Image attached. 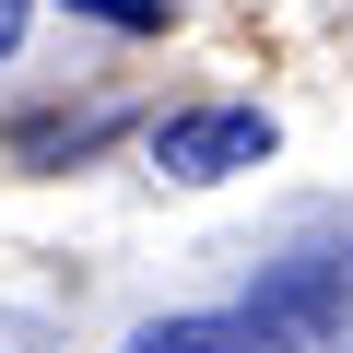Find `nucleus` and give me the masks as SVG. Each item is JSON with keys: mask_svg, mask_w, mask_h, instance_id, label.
<instances>
[{"mask_svg": "<svg viewBox=\"0 0 353 353\" xmlns=\"http://www.w3.org/2000/svg\"><path fill=\"white\" fill-rule=\"evenodd\" d=\"M130 353H353L341 330H306L283 306H236V318H153Z\"/></svg>", "mask_w": 353, "mask_h": 353, "instance_id": "nucleus-1", "label": "nucleus"}, {"mask_svg": "<svg viewBox=\"0 0 353 353\" xmlns=\"http://www.w3.org/2000/svg\"><path fill=\"white\" fill-rule=\"evenodd\" d=\"M153 165L165 176H236V165H271V118L259 106H201V118H165L153 130Z\"/></svg>", "mask_w": 353, "mask_h": 353, "instance_id": "nucleus-2", "label": "nucleus"}, {"mask_svg": "<svg viewBox=\"0 0 353 353\" xmlns=\"http://www.w3.org/2000/svg\"><path fill=\"white\" fill-rule=\"evenodd\" d=\"M83 12H94V24H130V36H153V24H165V0H83Z\"/></svg>", "mask_w": 353, "mask_h": 353, "instance_id": "nucleus-3", "label": "nucleus"}, {"mask_svg": "<svg viewBox=\"0 0 353 353\" xmlns=\"http://www.w3.org/2000/svg\"><path fill=\"white\" fill-rule=\"evenodd\" d=\"M24 12H36V0H0V59H12V36H24Z\"/></svg>", "mask_w": 353, "mask_h": 353, "instance_id": "nucleus-4", "label": "nucleus"}, {"mask_svg": "<svg viewBox=\"0 0 353 353\" xmlns=\"http://www.w3.org/2000/svg\"><path fill=\"white\" fill-rule=\"evenodd\" d=\"M0 353H36V341H24V330H0Z\"/></svg>", "mask_w": 353, "mask_h": 353, "instance_id": "nucleus-5", "label": "nucleus"}]
</instances>
